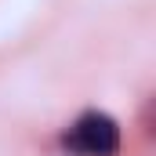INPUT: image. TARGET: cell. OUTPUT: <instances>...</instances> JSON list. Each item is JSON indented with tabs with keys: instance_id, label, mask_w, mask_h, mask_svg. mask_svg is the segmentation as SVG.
Wrapping results in <instances>:
<instances>
[{
	"instance_id": "cell-1",
	"label": "cell",
	"mask_w": 156,
	"mask_h": 156,
	"mask_svg": "<svg viewBox=\"0 0 156 156\" xmlns=\"http://www.w3.org/2000/svg\"><path fill=\"white\" fill-rule=\"evenodd\" d=\"M62 145L73 156H116L120 149V127L105 113H83V116L66 131Z\"/></svg>"
}]
</instances>
